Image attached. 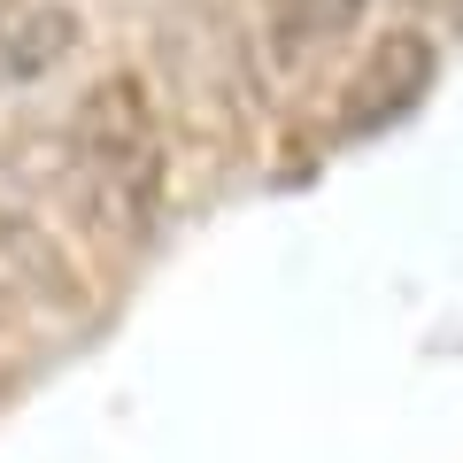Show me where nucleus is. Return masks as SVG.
I'll use <instances>...</instances> for the list:
<instances>
[{"instance_id":"obj_2","label":"nucleus","mask_w":463,"mask_h":463,"mask_svg":"<svg viewBox=\"0 0 463 463\" xmlns=\"http://www.w3.org/2000/svg\"><path fill=\"white\" fill-rule=\"evenodd\" d=\"M432 70L440 62H432L425 32H386L379 47L355 62V78H347V93H340V132H386V124H402V116L432 93Z\"/></svg>"},{"instance_id":"obj_4","label":"nucleus","mask_w":463,"mask_h":463,"mask_svg":"<svg viewBox=\"0 0 463 463\" xmlns=\"http://www.w3.org/2000/svg\"><path fill=\"white\" fill-rule=\"evenodd\" d=\"M70 47H78V16H70V8H54V0H16V8H0V93L47 78Z\"/></svg>"},{"instance_id":"obj_5","label":"nucleus","mask_w":463,"mask_h":463,"mask_svg":"<svg viewBox=\"0 0 463 463\" xmlns=\"http://www.w3.org/2000/svg\"><path fill=\"white\" fill-rule=\"evenodd\" d=\"M364 8L371 0H270V47H279L286 62H301V54L347 39L364 24Z\"/></svg>"},{"instance_id":"obj_1","label":"nucleus","mask_w":463,"mask_h":463,"mask_svg":"<svg viewBox=\"0 0 463 463\" xmlns=\"http://www.w3.org/2000/svg\"><path fill=\"white\" fill-rule=\"evenodd\" d=\"M70 178L78 201L116 248H147L163 224L170 194V147H163V109L132 70L100 78L70 116Z\"/></svg>"},{"instance_id":"obj_3","label":"nucleus","mask_w":463,"mask_h":463,"mask_svg":"<svg viewBox=\"0 0 463 463\" xmlns=\"http://www.w3.org/2000/svg\"><path fill=\"white\" fill-rule=\"evenodd\" d=\"M0 294H24V301H39V309H78V270L62 263V248H54L47 232L32 224V216H16V209H0Z\"/></svg>"}]
</instances>
